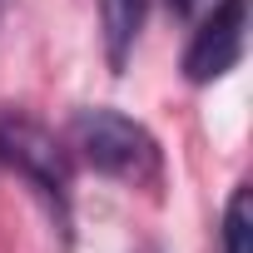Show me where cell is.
Returning <instances> with one entry per match:
<instances>
[{
  "mask_svg": "<svg viewBox=\"0 0 253 253\" xmlns=\"http://www.w3.org/2000/svg\"><path fill=\"white\" fill-rule=\"evenodd\" d=\"M99 20H104V50H109V65L119 70L124 60H129L134 40H139L144 0H99Z\"/></svg>",
  "mask_w": 253,
  "mask_h": 253,
  "instance_id": "obj_4",
  "label": "cell"
},
{
  "mask_svg": "<svg viewBox=\"0 0 253 253\" xmlns=\"http://www.w3.org/2000/svg\"><path fill=\"white\" fill-rule=\"evenodd\" d=\"M0 164L15 169L60 218V228L70 233V189H75V174H70V149L45 129L40 119L20 114V109H0Z\"/></svg>",
  "mask_w": 253,
  "mask_h": 253,
  "instance_id": "obj_2",
  "label": "cell"
},
{
  "mask_svg": "<svg viewBox=\"0 0 253 253\" xmlns=\"http://www.w3.org/2000/svg\"><path fill=\"white\" fill-rule=\"evenodd\" d=\"M189 5H194V0H174V10H189Z\"/></svg>",
  "mask_w": 253,
  "mask_h": 253,
  "instance_id": "obj_6",
  "label": "cell"
},
{
  "mask_svg": "<svg viewBox=\"0 0 253 253\" xmlns=\"http://www.w3.org/2000/svg\"><path fill=\"white\" fill-rule=\"evenodd\" d=\"M70 149L80 159L129 189H159L164 184V149L139 119L119 109H80L70 119Z\"/></svg>",
  "mask_w": 253,
  "mask_h": 253,
  "instance_id": "obj_1",
  "label": "cell"
},
{
  "mask_svg": "<svg viewBox=\"0 0 253 253\" xmlns=\"http://www.w3.org/2000/svg\"><path fill=\"white\" fill-rule=\"evenodd\" d=\"M243 40H248V0H218L213 15L194 30V40L184 50V75L194 84L223 80L243 60Z\"/></svg>",
  "mask_w": 253,
  "mask_h": 253,
  "instance_id": "obj_3",
  "label": "cell"
},
{
  "mask_svg": "<svg viewBox=\"0 0 253 253\" xmlns=\"http://www.w3.org/2000/svg\"><path fill=\"white\" fill-rule=\"evenodd\" d=\"M223 253H253V199H248V184H238L228 209H223Z\"/></svg>",
  "mask_w": 253,
  "mask_h": 253,
  "instance_id": "obj_5",
  "label": "cell"
}]
</instances>
